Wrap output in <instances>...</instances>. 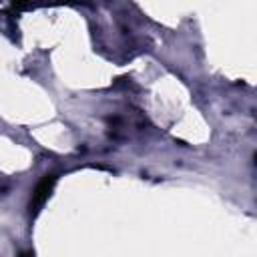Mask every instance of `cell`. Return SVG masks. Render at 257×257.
Segmentation results:
<instances>
[{
  "mask_svg": "<svg viewBox=\"0 0 257 257\" xmlns=\"http://www.w3.org/2000/svg\"><path fill=\"white\" fill-rule=\"evenodd\" d=\"M54 185H56V175H44V177L36 183V187H34V191H32V197H30V203H28L30 215H36V213L44 207V203L48 201V197H50L52 191H54Z\"/></svg>",
  "mask_w": 257,
  "mask_h": 257,
  "instance_id": "1",
  "label": "cell"
},
{
  "mask_svg": "<svg viewBox=\"0 0 257 257\" xmlns=\"http://www.w3.org/2000/svg\"><path fill=\"white\" fill-rule=\"evenodd\" d=\"M10 2H12V8L22 10V8H26V6H28V2H30V0H10Z\"/></svg>",
  "mask_w": 257,
  "mask_h": 257,
  "instance_id": "2",
  "label": "cell"
},
{
  "mask_svg": "<svg viewBox=\"0 0 257 257\" xmlns=\"http://www.w3.org/2000/svg\"><path fill=\"white\" fill-rule=\"evenodd\" d=\"M62 2H70V4H88V0H62Z\"/></svg>",
  "mask_w": 257,
  "mask_h": 257,
  "instance_id": "3",
  "label": "cell"
}]
</instances>
